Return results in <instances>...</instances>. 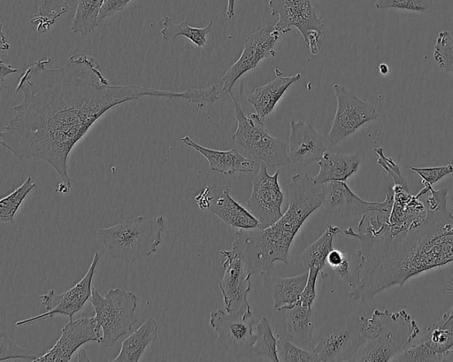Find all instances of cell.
<instances>
[{
    "mask_svg": "<svg viewBox=\"0 0 453 362\" xmlns=\"http://www.w3.org/2000/svg\"><path fill=\"white\" fill-rule=\"evenodd\" d=\"M51 58L39 59L19 79L16 92L22 101L1 131V144L19 161L35 158L50 165L71 188L67 160L90 127L112 108L141 97L183 99L201 107L203 89L181 92L137 84L112 85L91 56L74 53L56 68Z\"/></svg>",
    "mask_w": 453,
    "mask_h": 362,
    "instance_id": "6da1fadb",
    "label": "cell"
},
{
    "mask_svg": "<svg viewBox=\"0 0 453 362\" xmlns=\"http://www.w3.org/2000/svg\"><path fill=\"white\" fill-rule=\"evenodd\" d=\"M447 189L433 188L423 195L426 208L424 221L407 230L392 233L388 215L363 214L357 231L348 227L342 235L358 239V281L349 297L365 302L394 285L453 262V223L447 211Z\"/></svg>",
    "mask_w": 453,
    "mask_h": 362,
    "instance_id": "7a4b0ae2",
    "label": "cell"
},
{
    "mask_svg": "<svg viewBox=\"0 0 453 362\" xmlns=\"http://www.w3.org/2000/svg\"><path fill=\"white\" fill-rule=\"evenodd\" d=\"M324 198L323 184L307 173L293 175L288 183V206L282 216L266 228L240 229L232 245L241 253L252 274H263L277 261L288 263V250L306 219Z\"/></svg>",
    "mask_w": 453,
    "mask_h": 362,
    "instance_id": "3957f363",
    "label": "cell"
},
{
    "mask_svg": "<svg viewBox=\"0 0 453 362\" xmlns=\"http://www.w3.org/2000/svg\"><path fill=\"white\" fill-rule=\"evenodd\" d=\"M164 229L162 215L136 216L111 227H100L96 235L111 258L132 264L157 251L163 241Z\"/></svg>",
    "mask_w": 453,
    "mask_h": 362,
    "instance_id": "277c9868",
    "label": "cell"
},
{
    "mask_svg": "<svg viewBox=\"0 0 453 362\" xmlns=\"http://www.w3.org/2000/svg\"><path fill=\"white\" fill-rule=\"evenodd\" d=\"M230 96L236 119V130L231 136L233 142L268 167L288 165L291 160L287 142L269 135L257 113H245L233 93Z\"/></svg>",
    "mask_w": 453,
    "mask_h": 362,
    "instance_id": "5b68a950",
    "label": "cell"
},
{
    "mask_svg": "<svg viewBox=\"0 0 453 362\" xmlns=\"http://www.w3.org/2000/svg\"><path fill=\"white\" fill-rule=\"evenodd\" d=\"M89 301L101 329L98 343L102 348L112 346L120 337L131 332L137 321V297L132 291L117 288L102 296L93 288Z\"/></svg>",
    "mask_w": 453,
    "mask_h": 362,
    "instance_id": "8992f818",
    "label": "cell"
},
{
    "mask_svg": "<svg viewBox=\"0 0 453 362\" xmlns=\"http://www.w3.org/2000/svg\"><path fill=\"white\" fill-rule=\"evenodd\" d=\"M419 333L417 323L405 310L392 312L390 322L378 338L365 340L352 361L386 362L403 350Z\"/></svg>",
    "mask_w": 453,
    "mask_h": 362,
    "instance_id": "52a82bcc",
    "label": "cell"
},
{
    "mask_svg": "<svg viewBox=\"0 0 453 362\" xmlns=\"http://www.w3.org/2000/svg\"><path fill=\"white\" fill-rule=\"evenodd\" d=\"M210 326L217 333L215 344L219 349L235 353H251L256 341L252 312L250 304L233 312L222 309L210 313Z\"/></svg>",
    "mask_w": 453,
    "mask_h": 362,
    "instance_id": "ba28073f",
    "label": "cell"
},
{
    "mask_svg": "<svg viewBox=\"0 0 453 362\" xmlns=\"http://www.w3.org/2000/svg\"><path fill=\"white\" fill-rule=\"evenodd\" d=\"M359 317L347 316L325 325L313 351L319 361H352L365 341L359 334Z\"/></svg>",
    "mask_w": 453,
    "mask_h": 362,
    "instance_id": "9c48e42d",
    "label": "cell"
},
{
    "mask_svg": "<svg viewBox=\"0 0 453 362\" xmlns=\"http://www.w3.org/2000/svg\"><path fill=\"white\" fill-rule=\"evenodd\" d=\"M271 15H279L274 25L282 35L290 32L296 27L308 44L312 55L319 53V42L322 35L324 24L318 17L311 0H269Z\"/></svg>",
    "mask_w": 453,
    "mask_h": 362,
    "instance_id": "30bf717a",
    "label": "cell"
},
{
    "mask_svg": "<svg viewBox=\"0 0 453 362\" xmlns=\"http://www.w3.org/2000/svg\"><path fill=\"white\" fill-rule=\"evenodd\" d=\"M99 261L100 254L95 252L87 273L74 286L60 294H57L54 289H50L47 293L39 296L46 312L20 320L15 322V325L21 327L55 315H64L73 320V315L84 307L92 295V281Z\"/></svg>",
    "mask_w": 453,
    "mask_h": 362,
    "instance_id": "8fae6325",
    "label": "cell"
},
{
    "mask_svg": "<svg viewBox=\"0 0 453 362\" xmlns=\"http://www.w3.org/2000/svg\"><path fill=\"white\" fill-rule=\"evenodd\" d=\"M333 89L337 107L327 140L334 145L352 135L364 124L376 119L379 114L372 104L363 101L342 85L335 83Z\"/></svg>",
    "mask_w": 453,
    "mask_h": 362,
    "instance_id": "7c38bea8",
    "label": "cell"
},
{
    "mask_svg": "<svg viewBox=\"0 0 453 362\" xmlns=\"http://www.w3.org/2000/svg\"><path fill=\"white\" fill-rule=\"evenodd\" d=\"M281 35L273 25H267L250 35L243 42L239 58L222 77V91L232 94L233 87L240 77L256 68L262 59L274 58V46Z\"/></svg>",
    "mask_w": 453,
    "mask_h": 362,
    "instance_id": "4fadbf2b",
    "label": "cell"
},
{
    "mask_svg": "<svg viewBox=\"0 0 453 362\" xmlns=\"http://www.w3.org/2000/svg\"><path fill=\"white\" fill-rule=\"evenodd\" d=\"M267 167L264 162L260 163L247 201L248 210L258 220L259 228L272 226L283 214L281 205L284 195L279 183V171L271 175Z\"/></svg>",
    "mask_w": 453,
    "mask_h": 362,
    "instance_id": "5bb4252c",
    "label": "cell"
},
{
    "mask_svg": "<svg viewBox=\"0 0 453 362\" xmlns=\"http://www.w3.org/2000/svg\"><path fill=\"white\" fill-rule=\"evenodd\" d=\"M323 187L324 198L320 208L327 213L352 217L374 212L388 216L392 208L393 192L388 193L382 202H368L357 196L346 181H329Z\"/></svg>",
    "mask_w": 453,
    "mask_h": 362,
    "instance_id": "9a60e30c",
    "label": "cell"
},
{
    "mask_svg": "<svg viewBox=\"0 0 453 362\" xmlns=\"http://www.w3.org/2000/svg\"><path fill=\"white\" fill-rule=\"evenodd\" d=\"M219 254L223 258L221 266L224 268V273L219 282V288L223 297L225 309L230 312L249 304L247 296L251 287L252 273L234 245L230 250H220Z\"/></svg>",
    "mask_w": 453,
    "mask_h": 362,
    "instance_id": "2e32d148",
    "label": "cell"
},
{
    "mask_svg": "<svg viewBox=\"0 0 453 362\" xmlns=\"http://www.w3.org/2000/svg\"><path fill=\"white\" fill-rule=\"evenodd\" d=\"M227 186H206L196 196L195 201L201 210H206L222 220L226 224L239 229L259 227L258 220L231 196Z\"/></svg>",
    "mask_w": 453,
    "mask_h": 362,
    "instance_id": "e0dca14e",
    "label": "cell"
},
{
    "mask_svg": "<svg viewBox=\"0 0 453 362\" xmlns=\"http://www.w3.org/2000/svg\"><path fill=\"white\" fill-rule=\"evenodd\" d=\"M100 338L101 329L95 317L70 320L55 344L35 362H68L82 345L89 342L99 343Z\"/></svg>",
    "mask_w": 453,
    "mask_h": 362,
    "instance_id": "ac0fdd59",
    "label": "cell"
},
{
    "mask_svg": "<svg viewBox=\"0 0 453 362\" xmlns=\"http://www.w3.org/2000/svg\"><path fill=\"white\" fill-rule=\"evenodd\" d=\"M453 350V323L439 318L418 343L407 346L395 356V361H443Z\"/></svg>",
    "mask_w": 453,
    "mask_h": 362,
    "instance_id": "d6986e66",
    "label": "cell"
},
{
    "mask_svg": "<svg viewBox=\"0 0 453 362\" xmlns=\"http://www.w3.org/2000/svg\"><path fill=\"white\" fill-rule=\"evenodd\" d=\"M288 156L295 165L306 166L319 161L326 150L322 136L310 123L290 121Z\"/></svg>",
    "mask_w": 453,
    "mask_h": 362,
    "instance_id": "ffe728a7",
    "label": "cell"
},
{
    "mask_svg": "<svg viewBox=\"0 0 453 362\" xmlns=\"http://www.w3.org/2000/svg\"><path fill=\"white\" fill-rule=\"evenodd\" d=\"M393 194L392 208L387 217L392 233L410 229L424 221L426 208L420 197L412 196L409 189L398 185H394Z\"/></svg>",
    "mask_w": 453,
    "mask_h": 362,
    "instance_id": "44dd1931",
    "label": "cell"
},
{
    "mask_svg": "<svg viewBox=\"0 0 453 362\" xmlns=\"http://www.w3.org/2000/svg\"><path fill=\"white\" fill-rule=\"evenodd\" d=\"M181 142L203 155L209 163L212 172L232 174L236 172L251 173L255 168V161L245 158L235 149L218 150L206 148L196 142L188 135L180 139Z\"/></svg>",
    "mask_w": 453,
    "mask_h": 362,
    "instance_id": "7402d4cb",
    "label": "cell"
},
{
    "mask_svg": "<svg viewBox=\"0 0 453 362\" xmlns=\"http://www.w3.org/2000/svg\"><path fill=\"white\" fill-rule=\"evenodd\" d=\"M276 78L266 84L257 87L247 97L261 119H265L273 111L276 104L282 97L286 90L301 78L300 73L292 76H282L281 72L275 68Z\"/></svg>",
    "mask_w": 453,
    "mask_h": 362,
    "instance_id": "603a6c76",
    "label": "cell"
},
{
    "mask_svg": "<svg viewBox=\"0 0 453 362\" xmlns=\"http://www.w3.org/2000/svg\"><path fill=\"white\" fill-rule=\"evenodd\" d=\"M319 170L312 177L318 184L329 181H346L359 166L360 158L357 154L325 151L318 161Z\"/></svg>",
    "mask_w": 453,
    "mask_h": 362,
    "instance_id": "cb8c5ba5",
    "label": "cell"
},
{
    "mask_svg": "<svg viewBox=\"0 0 453 362\" xmlns=\"http://www.w3.org/2000/svg\"><path fill=\"white\" fill-rule=\"evenodd\" d=\"M308 270L296 276L273 277L269 282V290L277 311H286L297 304L306 285Z\"/></svg>",
    "mask_w": 453,
    "mask_h": 362,
    "instance_id": "d4e9b609",
    "label": "cell"
},
{
    "mask_svg": "<svg viewBox=\"0 0 453 362\" xmlns=\"http://www.w3.org/2000/svg\"><path fill=\"white\" fill-rule=\"evenodd\" d=\"M157 324L155 319H148L121 343L116 358L110 361L138 362L146 348L157 338Z\"/></svg>",
    "mask_w": 453,
    "mask_h": 362,
    "instance_id": "484cf974",
    "label": "cell"
},
{
    "mask_svg": "<svg viewBox=\"0 0 453 362\" xmlns=\"http://www.w3.org/2000/svg\"><path fill=\"white\" fill-rule=\"evenodd\" d=\"M315 318L313 307L297 304L286 310V329L288 335L301 345H310L313 340Z\"/></svg>",
    "mask_w": 453,
    "mask_h": 362,
    "instance_id": "4316f807",
    "label": "cell"
},
{
    "mask_svg": "<svg viewBox=\"0 0 453 362\" xmlns=\"http://www.w3.org/2000/svg\"><path fill=\"white\" fill-rule=\"evenodd\" d=\"M340 233L341 229L338 227L327 224L325 232L305 248L300 258L306 270L315 267L322 271L326 258L333 249V240Z\"/></svg>",
    "mask_w": 453,
    "mask_h": 362,
    "instance_id": "83f0119b",
    "label": "cell"
},
{
    "mask_svg": "<svg viewBox=\"0 0 453 362\" xmlns=\"http://www.w3.org/2000/svg\"><path fill=\"white\" fill-rule=\"evenodd\" d=\"M162 25L160 34L164 40L183 36L191 41L196 46L204 48L208 43L206 36L211 31L213 19L203 27H194L189 26L187 21L173 23L169 16L163 14Z\"/></svg>",
    "mask_w": 453,
    "mask_h": 362,
    "instance_id": "f1b7e54d",
    "label": "cell"
},
{
    "mask_svg": "<svg viewBox=\"0 0 453 362\" xmlns=\"http://www.w3.org/2000/svg\"><path fill=\"white\" fill-rule=\"evenodd\" d=\"M104 0H78L70 30L86 35L99 24L98 16Z\"/></svg>",
    "mask_w": 453,
    "mask_h": 362,
    "instance_id": "f546056e",
    "label": "cell"
},
{
    "mask_svg": "<svg viewBox=\"0 0 453 362\" xmlns=\"http://www.w3.org/2000/svg\"><path fill=\"white\" fill-rule=\"evenodd\" d=\"M69 12V5L65 0H40L37 12L31 19L36 25L39 34L46 33L56 20Z\"/></svg>",
    "mask_w": 453,
    "mask_h": 362,
    "instance_id": "4dcf8cb0",
    "label": "cell"
},
{
    "mask_svg": "<svg viewBox=\"0 0 453 362\" xmlns=\"http://www.w3.org/2000/svg\"><path fill=\"white\" fill-rule=\"evenodd\" d=\"M256 329V341L252 346V354L264 357L271 361L279 362L277 338L273 334L270 323L265 316L257 324Z\"/></svg>",
    "mask_w": 453,
    "mask_h": 362,
    "instance_id": "1f68e13d",
    "label": "cell"
},
{
    "mask_svg": "<svg viewBox=\"0 0 453 362\" xmlns=\"http://www.w3.org/2000/svg\"><path fill=\"white\" fill-rule=\"evenodd\" d=\"M36 183L28 176L24 182L9 195L0 200V220L2 222H12L16 212L28 194L36 188Z\"/></svg>",
    "mask_w": 453,
    "mask_h": 362,
    "instance_id": "d6a6232c",
    "label": "cell"
},
{
    "mask_svg": "<svg viewBox=\"0 0 453 362\" xmlns=\"http://www.w3.org/2000/svg\"><path fill=\"white\" fill-rule=\"evenodd\" d=\"M391 317L388 310L375 309L368 318L360 316L358 329L360 335L365 340H372L380 337L387 329Z\"/></svg>",
    "mask_w": 453,
    "mask_h": 362,
    "instance_id": "836d02e7",
    "label": "cell"
},
{
    "mask_svg": "<svg viewBox=\"0 0 453 362\" xmlns=\"http://www.w3.org/2000/svg\"><path fill=\"white\" fill-rule=\"evenodd\" d=\"M433 58L439 67L453 74V36L448 31L438 33Z\"/></svg>",
    "mask_w": 453,
    "mask_h": 362,
    "instance_id": "e575fe53",
    "label": "cell"
},
{
    "mask_svg": "<svg viewBox=\"0 0 453 362\" xmlns=\"http://www.w3.org/2000/svg\"><path fill=\"white\" fill-rule=\"evenodd\" d=\"M277 356L280 362H317V354L311 350H304L283 336L277 338Z\"/></svg>",
    "mask_w": 453,
    "mask_h": 362,
    "instance_id": "d590c367",
    "label": "cell"
},
{
    "mask_svg": "<svg viewBox=\"0 0 453 362\" xmlns=\"http://www.w3.org/2000/svg\"><path fill=\"white\" fill-rule=\"evenodd\" d=\"M359 266L360 253L357 250L353 253H344L342 261L337 266L331 269L348 283L349 289H352L358 281Z\"/></svg>",
    "mask_w": 453,
    "mask_h": 362,
    "instance_id": "8d00e7d4",
    "label": "cell"
},
{
    "mask_svg": "<svg viewBox=\"0 0 453 362\" xmlns=\"http://www.w3.org/2000/svg\"><path fill=\"white\" fill-rule=\"evenodd\" d=\"M0 362L11 359H27L35 362L37 358L34 350L19 346L4 331L0 337Z\"/></svg>",
    "mask_w": 453,
    "mask_h": 362,
    "instance_id": "74e56055",
    "label": "cell"
},
{
    "mask_svg": "<svg viewBox=\"0 0 453 362\" xmlns=\"http://www.w3.org/2000/svg\"><path fill=\"white\" fill-rule=\"evenodd\" d=\"M433 0H375L378 10L397 9L418 12H429L433 9Z\"/></svg>",
    "mask_w": 453,
    "mask_h": 362,
    "instance_id": "f35d334b",
    "label": "cell"
},
{
    "mask_svg": "<svg viewBox=\"0 0 453 362\" xmlns=\"http://www.w3.org/2000/svg\"><path fill=\"white\" fill-rule=\"evenodd\" d=\"M374 152L378 155V165L393 179L394 185L402 186L404 189H409L407 181L401 172L398 165L390 157H387L384 154L381 147L374 149Z\"/></svg>",
    "mask_w": 453,
    "mask_h": 362,
    "instance_id": "ab89813d",
    "label": "cell"
},
{
    "mask_svg": "<svg viewBox=\"0 0 453 362\" xmlns=\"http://www.w3.org/2000/svg\"><path fill=\"white\" fill-rule=\"evenodd\" d=\"M410 169L421 177L424 185L430 186L453 173V166L450 164L434 167L410 166Z\"/></svg>",
    "mask_w": 453,
    "mask_h": 362,
    "instance_id": "60d3db41",
    "label": "cell"
},
{
    "mask_svg": "<svg viewBox=\"0 0 453 362\" xmlns=\"http://www.w3.org/2000/svg\"><path fill=\"white\" fill-rule=\"evenodd\" d=\"M319 273H322V271L318 268L311 267L308 269L307 282L297 304L306 307H313L314 301L317 297L316 286Z\"/></svg>",
    "mask_w": 453,
    "mask_h": 362,
    "instance_id": "b9f144b4",
    "label": "cell"
},
{
    "mask_svg": "<svg viewBox=\"0 0 453 362\" xmlns=\"http://www.w3.org/2000/svg\"><path fill=\"white\" fill-rule=\"evenodd\" d=\"M132 0H104L102 5L98 24L103 23L107 18L122 11Z\"/></svg>",
    "mask_w": 453,
    "mask_h": 362,
    "instance_id": "7bdbcfd3",
    "label": "cell"
},
{
    "mask_svg": "<svg viewBox=\"0 0 453 362\" xmlns=\"http://www.w3.org/2000/svg\"><path fill=\"white\" fill-rule=\"evenodd\" d=\"M344 253L339 250L332 249L329 252L326 262L331 268L337 266L343 259Z\"/></svg>",
    "mask_w": 453,
    "mask_h": 362,
    "instance_id": "ee69618b",
    "label": "cell"
},
{
    "mask_svg": "<svg viewBox=\"0 0 453 362\" xmlns=\"http://www.w3.org/2000/svg\"><path fill=\"white\" fill-rule=\"evenodd\" d=\"M0 79L3 81L4 77L11 74L18 73L17 68L12 67L10 65L5 64L3 60L0 61Z\"/></svg>",
    "mask_w": 453,
    "mask_h": 362,
    "instance_id": "f6af8a7d",
    "label": "cell"
},
{
    "mask_svg": "<svg viewBox=\"0 0 453 362\" xmlns=\"http://www.w3.org/2000/svg\"><path fill=\"white\" fill-rule=\"evenodd\" d=\"M234 6L235 0H227L226 16L228 19H232L234 16Z\"/></svg>",
    "mask_w": 453,
    "mask_h": 362,
    "instance_id": "bcb514c9",
    "label": "cell"
},
{
    "mask_svg": "<svg viewBox=\"0 0 453 362\" xmlns=\"http://www.w3.org/2000/svg\"><path fill=\"white\" fill-rule=\"evenodd\" d=\"M440 318L446 322L453 323V305Z\"/></svg>",
    "mask_w": 453,
    "mask_h": 362,
    "instance_id": "7dc6e473",
    "label": "cell"
},
{
    "mask_svg": "<svg viewBox=\"0 0 453 362\" xmlns=\"http://www.w3.org/2000/svg\"><path fill=\"white\" fill-rule=\"evenodd\" d=\"M379 69L380 73L387 74L388 73V66L386 64H380Z\"/></svg>",
    "mask_w": 453,
    "mask_h": 362,
    "instance_id": "c3c4849f",
    "label": "cell"
},
{
    "mask_svg": "<svg viewBox=\"0 0 453 362\" xmlns=\"http://www.w3.org/2000/svg\"><path fill=\"white\" fill-rule=\"evenodd\" d=\"M449 217H450L451 221H452V223H453V202H452V204H451V207H450V209L449 210Z\"/></svg>",
    "mask_w": 453,
    "mask_h": 362,
    "instance_id": "681fc988",
    "label": "cell"
},
{
    "mask_svg": "<svg viewBox=\"0 0 453 362\" xmlns=\"http://www.w3.org/2000/svg\"><path fill=\"white\" fill-rule=\"evenodd\" d=\"M446 234L453 235V227H451Z\"/></svg>",
    "mask_w": 453,
    "mask_h": 362,
    "instance_id": "f907efd6",
    "label": "cell"
}]
</instances>
